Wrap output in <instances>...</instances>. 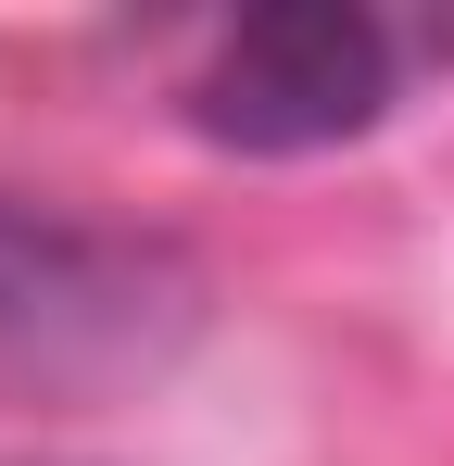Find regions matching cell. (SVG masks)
Returning a JSON list of instances; mask_svg holds the SVG:
<instances>
[{"label": "cell", "instance_id": "1", "mask_svg": "<svg viewBox=\"0 0 454 466\" xmlns=\"http://www.w3.org/2000/svg\"><path fill=\"white\" fill-rule=\"evenodd\" d=\"M202 265L127 228H76L0 189V403H101L177 366Z\"/></svg>", "mask_w": 454, "mask_h": 466}, {"label": "cell", "instance_id": "2", "mask_svg": "<svg viewBox=\"0 0 454 466\" xmlns=\"http://www.w3.org/2000/svg\"><path fill=\"white\" fill-rule=\"evenodd\" d=\"M404 88V38L366 0H265L190 64V127L215 152H328L366 139Z\"/></svg>", "mask_w": 454, "mask_h": 466}]
</instances>
